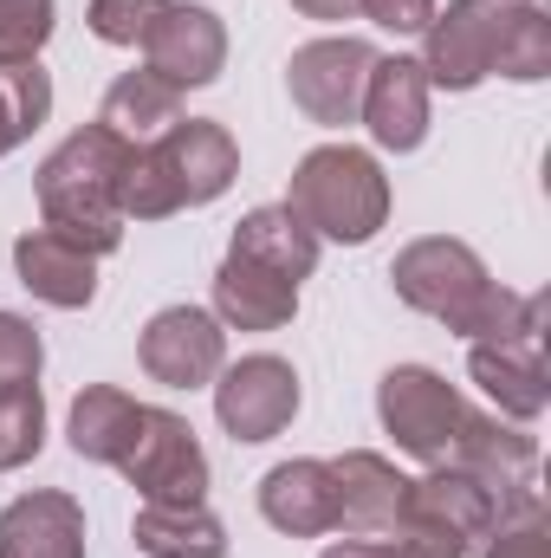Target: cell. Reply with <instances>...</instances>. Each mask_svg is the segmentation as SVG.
<instances>
[{
  "instance_id": "d590c367",
  "label": "cell",
  "mask_w": 551,
  "mask_h": 558,
  "mask_svg": "<svg viewBox=\"0 0 551 558\" xmlns=\"http://www.w3.org/2000/svg\"><path fill=\"white\" fill-rule=\"evenodd\" d=\"M13 143H20V131H13V118H7V98H0V156H7Z\"/></svg>"
},
{
  "instance_id": "603a6c76",
  "label": "cell",
  "mask_w": 551,
  "mask_h": 558,
  "mask_svg": "<svg viewBox=\"0 0 551 558\" xmlns=\"http://www.w3.org/2000/svg\"><path fill=\"white\" fill-rule=\"evenodd\" d=\"M131 539L149 558H228V533L208 507H143Z\"/></svg>"
},
{
  "instance_id": "f1b7e54d",
  "label": "cell",
  "mask_w": 551,
  "mask_h": 558,
  "mask_svg": "<svg viewBox=\"0 0 551 558\" xmlns=\"http://www.w3.org/2000/svg\"><path fill=\"white\" fill-rule=\"evenodd\" d=\"M39 364H46L39 331H33L20 312H0V390H26V384H39Z\"/></svg>"
},
{
  "instance_id": "3957f363",
  "label": "cell",
  "mask_w": 551,
  "mask_h": 558,
  "mask_svg": "<svg viewBox=\"0 0 551 558\" xmlns=\"http://www.w3.org/2000/svg\"><path fill=\"white\" fill-rule=\"evenodd\" d=\"M234 175H241V149L215 118H175L162 137L131 143L118 208H124V221H162L175 208H201V202L228 195Z\"/></svg>"
},
{
  "instance_id": "8992f818",
  "label": "cell",
  "mask_w": 551,
  "mask_h": 558,
  "mask_svg": "<svg viewBox=\"0 0 551 558\" xmlns=\"http://www.w3.org/2000/svg\"><path fill=\"white\" fill-rule=\"evenodd\" d=\"M377 416L396 435L403 454L441 468L448 448H454V435H461L467 403H461V390H454L441 371H428V364H396V371L377 384Z\"/></svg>"
},
{
  "instance_id": "ac0fdd59",
  "label": "cell",
  "mask_w": 551,
  "mask_h": 558,
  "mask_svg": "<svg viewBox=\"0 0 551 558\" xmlns=\"http://www.w3.org/2000/svg\"><path fill=\"white\" fill-rule=\"evenodd\" d=\"M260 513L267 526L292 539H318L338 533V487H331V461H279L260 481Z\"/></svg>"
},
{
  "instance_id": "d4e9b609",
  "label": "cell",
  "mask_w": 551,
  "mask_h": 558,
  "mask_svg": "<svg viewBox=\"0 0 551 558\" xmlns=\"http://www.w3.org/2000/svg\"><path fill=\"white\" fill-rule=\"evenodd\" d=\"M493 72L519 78V85H539L551 72V20L532 0H513V13L500 26V46H493Z\"/></svg>"
},
{
  "instance_id": "d6a6232c",
  "label": "cell",
  "mask_w": 551,
  "mask_h": 558,
  "mask_svg": "<svg viewBox=\"0 0 551 558\" xmlns=\"http://www.w3.org/2000/svg\"><path fill=\"white\" fill-rule=\"evenodd\" d=\"M357 13H370L383 33H428L434 0H357Z\"/></svg>"
},
{
  "instance_id": "9c48e42d",
  "label": "cell",
  "mask_w": 551,
  "mask_h": 558,
  "mask_svg": "<svg viewBox=\"0 0 551 558\" xmlns=\"http://www.w3.org/2000/svg\"><path fill=\"white\" fill-rule=\"evenodd\" d=\"M377 52L364 39H311L292 52L285 65V85H292V105L311 118V124H357V105H364V78H370Z\"/></svg>"
},
{
  "instance_id": "277c9868",
  "label": "cell",
  "mask_w": 551,
  "mask_h": 558,
  "mask_svg": "<svg viewBox=\"0 0 551 558\" xmlns=\"http://www.w3.org/2000/svg\"><path fill=\"white\" fill-rule=\"evenodd\" d=\"M285 208L318 234V241H344L364 247L383 221H390V175L377 169L370 149L351 143H325L292 169V195Z\"/></svg>"
},
{
  "instance_id": "7a4b0ae2",
  "label": "cell",
  "mask_w": 551,
  "mask_h": 558,
  "mask_svg": "<svg viewBox=\"0 0 551 558\" xmlns=\"http://www.w3.org/2000/svg\"><path fill=\"white\" fill-rule=\"evenodd\" d=\"M131 143L105 124H85L39 162V215L59 241L85 247L91 260L124 247V208H118V182H124Z\"/></svg>"
},
{
  "instance_id": "1f68e13d",
  "label": "cell",
  "mask_w": 551,
  "mask_h": 558,
  "mask_svg": "<svg viewBox=\"0 0 551 558\" xmlns=\"http://www.w3.org/2000/svg\"><path fill=\"white\" fill-rule=\"evenodd\" d=\"M383 553L390 558H467V546L448 533V526H434V520H421V513H396V526H390V539H383Z\"/></svg>"
},
{
  "instance_id": "d6986e66",
  "label": "cell",
  "mask_w": 551,
  "mask_h": 558,
  "mask_svg": "<svg viewBox=\"0 0 551 558\" xmlns=\"http://www.w3.org/2000/svg\"><path fill=\"white\" fill-rule=\"evenodd\" d=\"M409 513H421V520H434V526H448L467 553L500 526V500L474 481V474H461L454 461H441L434 474H421V481H409V500H403Z\"/></svg>"
},
{
  "instance_id": "5bb4252c",
  "label": "cell",
  "mask_w": 551,
  "mask_h": 558,
  "mask_svg": "<svg viewBox=\"0 0 551 558\" xmlns=\"http://www.w3.org/2000/svg\"><path fill=\"white\" fill-rule=\"evenodd\" d=\"M467 371H474V384L487 390V403H493L506 422L546 416V403H551L546 331H532V338H500V344H474Z\"/></svg>"
},
{
  "instance_id": "e575fe53",
  "label": "cell",
  "mask_w": 551,
  "mask_h": 558,
  "mask_svg": "<svg viewBox=\"0 0 551 558\" xmlns=\"http://www.w3.org/2000/svg\"><path fill=\"white\" fill-rule=\"evenodd\" d=\"M325 558H390V553H383V539H344V546H331Z\"/></svg>"
},
{
  "instance_id": "83f0119b",
  "label": "cell",
  "mask_w": 551,
  "mask_h": 558,
  "mask_svg": "<svg viewBox=\"0 0 551 558\" xmlns=\"http://www.w3.org/2000/svg\"><path fill=\"white\" fill-rule=\"evenodd\" d=\"M52 39V0H0V65L39 59Z\"/></svg>"
},
{
  "instance_id": "8fae6325",
  "label": "cell",
  "mask_w": 551,
  "mask_h": 558,
  "mask_svg": "<svg viewBox=\"0 0 551 558\" xmlns=\"http://www.w3.org/2000/svg\"><path fill=\"white\" fill-rule=\"evenodd\" d=\"M215 416L234 441H273L285 422L298 416V371L285 357H241V364H221V384H215Z\"/></svg>"
},
{
  "instance_id": "30bf717a",
  "label": "cell",
  "mask_w": 551,
  "mask_h": 558,
  "mask_svg": "<svg viewBox=\"0 0 551 558\" xmlns=\"http://www.w3.org/2000/svg\"><path fill=\"white\" fill-rule=\"evenodd\" d=\"M143 371L162 384V390H201L221 377L228 364V331L215 312L201 305H169L143 325V344H137Z\"/></svg>"
},
{
  "instance_id": "6da1fadb",
  "label": "cell",
  "mask_w": 551,
  "mask_h": 558,
  "mask_svg": "<svg viewBox=\"0 0 551 558\" xmlns=\"http://www.w3.org/2000/svg\"><path fill=\"white\" fill-rule=\"evenodd\" d=\"M396 299L441 318L448 331H461L467 344H500V338H532L546 331V292H513V286H493V274L480 267V254L467 241H448V234H428L409 241L396 254Z\"/></svg>"
},
{
  "instance_id": "4dcf8cb0",
  "label": "cell",
  "mask_w": 551,
  "mask_h": 558,
  "mask_svg": "<svg viewBox=\"0 0 551 558\" xmlns=\"http://www.w3.org/2000/svg\"><path fill=\"white\" fill-rule=\"evenodd\" d=\"M487 558H551V526H546V500L526 507V513H506L487 539Z\"/></svg>"
},
{
  "instance_id": "7c38bea8",
  "label": "cell",
  "mask_w": 551,
  "mask_h": 558,
  "mask_svg": "<svg viewBox=\"0 0 551 558\" xmlns=\"http://www.w3.org/2000/svg\"><path fill=\"white\" fill-rule=\"evenodd\" d=\"M143 65L175 85V92H195V85H215L221 65H228V26L208 13V7H162V20L143 33Z\"/></svg>"
},
{
  "instance_id": "4fadbf2b",
  "label": "cell",
  "mask_w": 551,
  "mask_h": 558,
  "mask_svg": "<svg viewBox=\"0 0 551 558\" xmlns=\"http://www.w3.org/2000/svg\"><path fill=\"white\" fill-rule=\"evenodd\" d=\"M428 78H421V59H377L370 65V78H364V105H357V118L370 124V137L383 143V149H396V156H409L421 149L428 137Z\"/></svg>"
},
{
  "instance_id": "7402d4cb",
  "label": "cell",
  "mask_w": 551,
  "mask_h": 558,
  "mask_svg": "<svg viewBox=\"0 0 551 558\" xmlns=\"http://www.w3.org/2000/svg\"><path fill=\"white\" fill-rule=\"evenodd\" d=\"M175 111H182V92H175V85H162V78L143 65V72H124V78L105 92L98 124H105V131H118L124 143H149V137H162V131L175 124Z\"/></svg>"
},
{
  "instance_id": "ba28073f",
  "label": "cell",
  "mask_w": 551,
  "mask_h": 558,
  "mask_svg": "<svg viewBox=\"0 0 551 558\" xmlns=\"http://www.w3.org/2000/svg\"><path fill=\"white\" fill-rule=\"evenodd\" d=\"M513 0H448V13L428 20V46H421V78L448 85V92H474L480 78H493V46L506 26Z\"/></svg>"
},
{
  "instance_id": "484cf974",
  "label": "cell",
  "mask_w": 551,
  "mask_h": 558,
  "mask_svg": "<svg viewBox=\"0 0 551 558\" xmlns=\"http://www.w3.org/2000/svg\"><path fill=\"white\" fill-rule=\"evenodd\" d=\"M39 448H46V403H39V384L0 390V468H26Z\"/></svg>"
},
{
  "instance_id": "52a82bcc",
  "label": "cell",
  "mask_w": 551,
  "mask_h": 558,
  "mask_svg": "<svg viewBox=\"0 0 551 558\" xmlns=\"http://www.w3.org/2000/svg\"><path fill=\"white\" fill-rule=\"evenodd\" d=\"M448 461L461 474H474L493 500H500V520L506 513H526L539 507V441L526 428H513L506 416H461V435L448 448Z\"/></svg>"
},
{
  "instance_id": "5b68a950",
  "label": "cell",
  "mask_w": 551,
  "mask_h": 558,
  "mask_svg": "<svg viewBox=\"0 0 551 558\" xmlns=\"http://www.w3.org/2000/svg\"><path fill=\"white\" fill-rule=\"evenodd\" d=\"M124 481L143 494V507H201L208 500V454L195 441V428L169 410H137L131 448L118 454Z\"/></svg>"
},
{
  "instance_id": "2e32d148",
  "label": "cell",
  "mask_w": 551,
  "mask_h": 558,
  "mask_svg": "<svg viewBox=\"0 0 551 558\" xmlns=\"http://www.w3.org/2000/svg\"><path fill=\"white\" fill-rule=\"evenodd\" d=\"M331 487H338V533H390L403 500H409V481L370 448L338 454L331 461Z\"/></svg>"
},
{
  "instance_id": "f546056e",
  "label": "cell",
  "mask_w": 551,
  "mask_h": 558,
  "mask_svg": "<svg viewBox=\"0 0 551 558\" xmlns=\"http://www.w3.org/2000/svg\"><path fill=\"white\" fill-rule=\"evenodd\" d=\"M162 7L169 0H91V33L105 39V46H143V33L162 20Z\"/></svg>"
},
{
  "instance_id": "ffe728a7",
  "label": "cell",
  "mask_w": 551,
  "mask_h": 558,
  "mask_svg": "<svg viewBox=\"0 0 551 558\" xmlns=\"http://www.w3.org/2000/svg\"><path fill=\"white\" fill-rule=\"evenodd\" d=\"M292 312H298V286L292 279L267 274V267H254L241 254L221 260V274H215V318L221 325H234V331H279Z\"/></svg>"
},
{
  "instance_id": "4316f807",
  "label": "cell",
  "mask_w": 551,
  "mask_h": 558,
  "mask_svg": "<svg viewBox=\"0 0 551 558\" xmlns=\"http://www.w3.org/2000/svg\"><path fill=\"white\" fill-rule=\"evenodd\" d=\"M0 98H7V118H13V131L26 143L46 124V111H52V78H46V65H39V59L0 65Z\"/></svg>"
},
{
  "instance_id": "836d02e7",
  "label": "cell",
  "mask_w": 551,
  "mask_h": 558,
  "mask_svg": "<svg viewBox=\"0 0 551 558\" xmlns=\"http://www.w3.org/2000/svg\"><path fill=\"white\" fill-rule=\"evenodd\" d=\"M305 20H351L357 13V0H292Z\"/></svg>"
},
{
  "instance_id": "cb8c5ba5",
  "label": "cell",
  "mask_w": 551,
  "mask_h": 558,
  "mask_svg": "<svg viewBox=\"0 0 551 558\" xmlns=\"http://www.w3.org/2000/svg\"><path fill=\"white\" fill-rule=\"evenodd\" d=\"M137 397H124V390H111V384H91V390H78V403H72V448L85 454V461H105V468H118V454L131 448V428H137Z\"/></svg>"
},
{
  "instance_id": "9a60e30c",
  "label": "cell",
  "mask_w": 551,
  "mask_h": 558,
  "mask_svg": "<svg viewBox=\"0 0 551 558\" xmlns=\"http://www.w3.org/2000/svg\"><path fill=\"white\" fill-rule=\"evenodd\" d=\"M0 558H85V507L72 494H20L0 513Z\"/></svg>"
},
{
  "instance_id": "44dd1931",
  "label": "cell",
  "mask_w": 551,
  "mask_h": 558,
  "mask_svg": "<svg viewBox=\"0 0 551 558\" xmlns=\"http://www.w3.org/2000/svg\"><path fill=\"white\" fill-rule=\"evenodd\" d=\"M228 254H241V260H254V267H267V274L279 279H298L318 267V234L285 208V202H273V208H254L241 228H234V247Z\"/></svg>"
},
{
  "instance_id": "e0dca14e",
  "label": "cell",
  "mask_w": 551,
  "mask_h": 558,
  "mask_svg": "<svg viewBox=\"0 0 551 558\" xmlns=\"http://www.w3.org/2000/svg\"><path fill=\"white\" fill-rule=\"evenodd\" d=\"M13 274H20V286L33 299H46L59 312H78V305L98 299V260L85 247L59 241L52 228H33V234L13 241Z\"/></svg>"
}]
</instances>
